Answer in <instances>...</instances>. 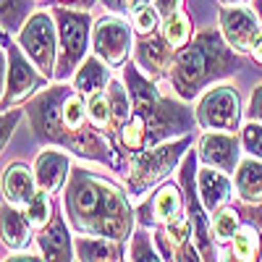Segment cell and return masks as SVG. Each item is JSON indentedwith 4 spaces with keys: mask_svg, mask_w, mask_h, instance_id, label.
<instances>
[{
    "mask_svg": "<svg viewBox=\"0 0 262 262\" xmlns=\"http://www.w3.org/2000/svg\"><path fill=\"white\" fill-rule=\"evenodd\" d=\"M27 118L42 144L60 147L81 160L121 170V149L116 139L92 126L86 97L74 90V84H48L27 102Z\"/></svg>",
    "mask_w": 262,
    "mask_h": 262,
    "instance_id": "1",
    "label": "cell"
},
{
    "mask_svg": "<svg viewBox=\"0 0 262 262\" xmlns=\"http://www.w3.org/2000/svg\"><path fill=\"white\" fill-rule=\"evenodd\" d=\"M60 205L74 233L128 242L139 226L137 207H131L128 191L84 165L71 168Z\"/></svg>",
    "mask_w": 262,
    "mask_h": 262,
    "instance_id": "2",
    "label": "cell"
},
{
    "mask_svg": "<svg viewBox=\"0 0 262 262\" xmlns=\"http://www.w3.org/2000/svg\"><path fill=\"white\" fill-rule=\"evenodd\" d=\"M123 81L131 92L134 113L116 134V144L121 152L137 155L147 147L194 134V128H200L194 111H189L184 100L160 95L158 81L147 79L137 63L123 66Z\"/></svg>",
    "mask_w": 262,
    "mask_h": 262,
    "instance_id": "3",
    "label": "cell"
},
{
    "mask_svg": "<svg viewBox=\"0 0 262 262\" xmlns=\"http://www.w3.org/2000/svg\"><path fill=\"white\" fill-rule=\"evenodd\" d=\"M242 69V58L226 42L221 29H202L173 58L168 81L184 102L200 97L207 86Z\"/></svg>",
    "mask_w": 262,
    "mask_h": 262,
    "instance_id": "4",
    "label": "cell"
},
{
    "mask_svg": "<svg viewBox=\"0 0 262 262\" xmlns=\"http://www.w3.org/2000/svg\"><path fill=\"white\" fill-rule=\"evenodd\" d=\"M194 144V134L179 137V139H168L155 147H147L137 155H131V163L126 168V191L131 200H144V196L163 184L173 170H176L184 160V155Z\"/></svg>",
    "mask_w": 262,
    "mask_h": 262,
    "instance_id": "5",
    "label": "cell"
},
{
    "mask_svg": "<svg viewBox=\"0 0 262 262\" xmlns=\"http://www.w3.org/2000/svg\"><path fill=\"white\" fill-rule=\"evenodd\" d=\"M53 16L58 27V69L55 81H66L76 74V69L84 63L86 50L92 42V13L86 8H71L66 3H53Z\"/></svg>",
    "mask_w": 262,
    "mask_h": 262,
    "instance_id": "6",
    "label": "cell"
},
{
    "mask_svg": "<svg viewBox=\"0 0 262 262\" xmlns=\"http://www.w3.org/2000/svg\"><path fill=\"white\" fill-rule=\"evenodd\" d=\"M3 55L8 60V71L3 81V111H11V107H18L21 102L42 92L50 84V79L29 60V55L21 50L18 42L11 39L8 32H3Z\"/></svg>",
    "mask_w": 262,
    "mask_h": 262,
    "instance_id": "7",
    "label": "cell"
},
{
    "mask_svg": "<svg viewBox=\"0 0 262 262\" xmlns=\"http://www.w3.org/2000/svg\"><path fill=\"white\" fill-rule=\"evenodd\" d=\"M16 42L29 55V60L53 81L58 69V27L53 11H34L16 34Z\"/></svg>",
    "mask_w": 262,
    "mask_h": 262,
    "instance_id": "8",
    "label": "cell"
},
{
    "mask_svg": "<svg viewBox=\"0 0 262 262\" xmlns=\"http://www.w3.org/2000/svg\"><path fill=\"white\" fill-rule=\"evenodd\" d=\"M242 95L233 84H212L200 95L194 107L202 131H236L242 128Z\"/></svg>",
    "mask_w": 262,
    "mask_h": 262,
    "instance_id": "9",
    "label": "cell"
},
{
    "mask_svg": "<svg viewBox=\"0 0 262 262\" xmlns=\"http://www.w3.org/2000/svg\"><path fill=\"white\" fill-rule=\"evenodd\" d=\"M134 27L128 21L118 18L116 13L102 16L92 27V53L105 60L111 69H123L134 53Z\"/></svg>",
    "mask_w": 262,
    "mask_h": 262,
    "instance_id": "10",
    "label": "cell"
},
{
    "mask_svg": "<svg viewBox=\"0 0 262 262\" xmlns=\"http://www.w3.org/2000/svg\"><path fill=\"white\" fill-rule=\"evenodd\" d=\"M217 29L238 55H247L252 53V45L262 32V24L254 6H221L217 8Z\"/></svg>",
    "mask_w": 262,
    "mask_h": 262,
    "instance_id": "11",
    "label": "cell"
},
{
    "mask_svg": "<svg viewBox=\"0 0 262 262\" xmlns=\"http://www.w3.org/2000/svg\"><path fill=\"white\" fill-rule=\"evenodd\" d=\"M181 215H186V194L181 184H173V181H165L155 194H149L137 207V221L139 226H147V228L165 226Z\"/></svg>",
    "mask_w": 262,
    "mask_h": 262,
    "instance_id": "12",
    "label": "cell"
},
{
    "mask_svg": "<svg viewBox=\"0 0 262 262\" xmlns=\"http://www.w3.org/2000/svg\"><path fill=\"white\" fill-rule=\"evenodd\" d=\"M242 139L233 131H202L196 139V155H200L202 165L221 168L226 173H236L238 163H242Z\"/></svg>",
    "mask_w": 262,
    "mask_h": 262,
    "instance_id": "13",
    "label": "cell"
},
{
    "mask_svg": "<svg viewBox=\"0 0 262 262\" xmlns=\"http://www.w3.org/2000/svg\"><path fill=\"white\" fill-rule=\"evenodd\" d=\"M155 244L163 259H202L200 249L194 244V226L189 215H181L165 226H155Z\"/></svg>",
    "mask_w": 262,
    "mask_h": 262,
    "instance_id": "14",
    "label": "cell"
},
{
    "mask_svg": "<svg viewBox=\"0 0 262 262\" xmlns=\"http://www.w3.org/2000/svg\"><path fill=\"white\" fill-rule=\"evenodd\" d=\"M173 58H176V50L168 45V39L160 32L139 37L137 45H134V63L139 66V71L147 79H152V81L168 79Z\"/></svg>",
    "mask_w": 262,
    "mask_h": 262,
    "instance_id": "15",
    "label": "cell"
},
{
    "mask_svg": "<svg viewBox=\"0 0 262 262\" xmlns=\"http://www.w3.org/2000/svg\"><path fill=\"white\" fill-rule=\"evenodd\" d=\"M63 205L53 210V217H50V223L45 228H39L37 236H34V242L39 247V254L45 257V259H76V249H74V236L69 231V221H66V215H63Z\"/></svg>",
    "mask_w": 262,
    "mask_h": 262,
    "instance_id": "16",
    "label": "cell"
},
{
    "mask_svg": "<svg viewBox=\"0 0 262 262\" xmlns=\"http://www.w3.org/2000/svg\"><path fill=\"white\" fill-rule=\"evenodd\" d=\"M196 189H200V200L210 217L217 210H223L226 205H231L233 191H236L231 173L212 165H202V163H200V170H196Z\"/></svg>",
    "mask_w": 262,
    "mask_h": 262,
    "instance_id": "17",
    "label": "cell"
},
{
    "mask_svg": "<svg viewBox=\"0 0 262 262\" xmlns=\"http://www.w3.org/2000/svg\"><path fill=\"white\" fill-rule=\"evenodd\" d=\"M34 176H37V184L42 191L48 194H58L63 191L66 181H69V173H71V158L66 155V149H53V147H45L34 158Z\"/></svg>",
    "mask_w": 262,
    "mask_h": 262,
    "instance_id": "18",
    "label": "cell"
},
{
    "mask_svg": "<svg viewBox=\"0 0 262 262\" xmlns=\"http://www.w3.org/2000/svg\"><path fill=\"white\" fill-rule=\"evenodd\" d=\"M39 184L34 176V168L27 163H8L3 170V200L16 205V207H27V202L37 194Z\"/></svg>",
    "mask_w": 262,
    "mask_h": 262,
    "instance_id": "19",
    "label": "cell"
},
{
    "mask_svg": "<svg viewBox=\"0 0 262 262\" xmlns=\"http://www.w3.org/2000/svg\"><path fill=\"white\" fill-rule=\"evenodd\" d=\"M74 249H76V259L84 262H118L126 259V242L118 238H105V236H86V233H76L74 236Z\"/></svg>",
    "mask_w": 262,
    "mask_h": 262,
    "instance_id": "20",
    "label": "cell"
},
{
    "mask_svg": "<svg viewBox=\"0 0 262 262\" xmlns=\"http://www.w3.org/2000/svg\"><path fill=\"white\" fill-rule=\"evenodd\" d=\"M32 223L24 207H16L3 200V247L11 252H21L32 244Z\"/></svg>",
    "mask_w": 262,
    "mask_h": 262,
    "instance_id": "21",
    "label": "cell"
},
{
    "mask_svg": "<svg viewBox=\"0 0 262 262\" xmlns=\"http://www.w3.org/2000/svg\"><path fill=\"white\" fill-rule=\"evenodd\" d=\"M233 186L238 194V202L247 205H262V160L244 158L233 173Z\"/></svg>",
    "mask_w": 262,
    "mask_h": 262,
    "instance_id": "22",
    "label": "cell"
},
{
    "mask_svg": "<svg viewBox=\"0 0 262 262\" xmlns=\"http://www.w3.org/2000/svg\"><path fill=\"white\" fill-rule=\"evenodd\" d=\"M111 66H107L105 60H100L95 53L90 58H84V63L76 69V74L71 76V84L74 90L81 92L84 97H90L92 92H100L107 86V81H111Z\"/></svg>",
    "mask_w": 262,
    "mask_h": 262,
    "instance_id": "23",
    "label": "cell"
},
{
    "mask_svg": "<svg viewBox=\"0 0 262 262\" xmlns=\"http://www.w3.org/2000/svg\"><path fill=\"white\" fill-rule=\"evenodd\" d=\"M105 92H107V100H111V134L116 139L118 134V128L131 118V113H134V102H131V92H128V86L123 79H111L105 86Z\"/></svg>",
    "mask_w": 262,
    "mask_h": 262,
    "instance_id": "24",
    "label": "cell"
},
{
    "mask_svg": "<svg viewBox=\"0 0 262 262\" xmlns=\"http://www.w3.org/2000/svg\"><path fill=\"white\" fill-rule=\"evenodd\" d=\"M231 257L242 259V262H252V259H262V236H259V226L247 221L238 226L236 236L231 238Z\"/></svg>",
    "mask_w": 262,
    "mask_h": 262,
    "instance_id": "25",
    "label": "cell"
},
{
    "mask_svg": "<svg viewBox=\"0 0 262 262\" xmlns=\"http://www.w3.org/2000/svg\"><path fill=\"white\" fill-rule=\"evenodd\" d=\"M160 34L168 39V45L176 50V53H179L181 48H186L189 42H191V37H194V27H191L189 13L181 8V11H176V13L165 16L163 24H160Z\"/></svg>",
    "mask_w": 262,
    "mask_h": 262,
    "instance_id": "26",
    "label": "cell"
},
{
    "mask_svg": "<svg viewBox=\"0 0 262 262\" xmlns=\"http://www.w3.org/2000/svg\"><path fill=\"white\" fill-rule=\"evenodd\" d=\"M242 210L236 205H226L223 210H217L212 217H210V231H212V238L217 244H231V238L236 236L238 226H242Z\"/></svg>",
    "mask_w": 262,
    "mask_h": 262,
    "instance_id": "27",
    "label": "cell"
},
{
    "mask_svg": "<svg viewBox=\"0 0 262 262\" xmlns=\"http://www.w3.org/2000/svg\"><path fill=\"white\" fill-rule=\"evenodd\" d=\"M34 13V0H0V21H3V32L11 37L21 32V27L29 21Z\"/></svg>",
    "mask_w": 262,
    "mask_h": 262,
    "instance_id": "28",
    "label": "cell"
},
{
    "mask_svg": "<svg viewBox=\"0 0 262 262\" xmlns=\"http://www.w3.org/2000/svg\"><path fill=\"white\" fill-rule=\"evenodd\" d=\"M128 18H131V27H134L137 37L160 32V24H163V16H160V11L155 8V3H152V0H144V3H139Z\"/></svg>",
    "mask_w": 262,
    "mask_h": 262,
    "instance_id": "29",
    "label": "cell"
},
{
    "mask_svg": "<svg viewBox=\"0 0 262 262\" xmlns=\"http://www.w3.org/2000/svg\"><path fill=\"white\" fill-rule=\"evenodd\" d=\"M53 210H55V202L50 200V194L42 191V189H37V194L32 196V200L27 202V207H24V212H27V217H29V223H32L34 231L45 228L50 223Z\"/></svg>",
    "mask_w": 262,
    "mask_h": 262,
    "instance_id": "30",
    "label": "cell"
},
{
    "mask_svg": "<svg viewBox=\"0 0 262 262\" xmlns=\"http://www.w3.org/2000/svg\"><path fill=\"white\" fill-rule=\"evenodd\" d=\"M126 259H131V262H142V259H147V262H158V259H163L160 252L152 247V236H149L147 226H137L134 236H131V247H128Z\"/></svg>",
    "mask_w": 262,
    "mask_h": 262,
    "instance_id": "31",
    "label": "cell"
},
{
    "mask_svg": "<svg viewBox=\"0 0 262 262\" xmlns=\"http://www.w3.org/2000/svg\"><path fill=\"white\" fill-rule=\"evenodd\" d=\"M86 113H90V121L92 126H97L100 131H111V100H107V92L100 90V92H92L86 97ZM111 137V134H107Z\"/></svg>",
    "mask_w": 262,
    "mask_h": 262,
    "instance_id": "32",
    "label": "cell"
},
{
    "mask_svg": "<svg viewBox=\"0 0 262 262\" xmlns=\"http://www.w3.org/2000/svg\"><path fill=\"white\" fill-rule=\"evenodd\" d=\"M238 139H242V149L247 155L262 160V121H247L238 128Z\"/></svg>",
    "mask_w": 262,
    "mask_h": 262,
    "instance_id": "33",
    "label": "cell"
},
{
    "mask_svg": "<svg viewBox=\"0 0 262 262\" xmlns=\"http://www.w3.org/2000/svg\"><path fill=\"white\" fill-rule=\"evenodd\" d=\"M27 111H18V107H11V111H3V137H0V144H8L11 142V134H13V126L21 121Z\"/></svg>",
    "mask_w": 262,
    "mask_h": 262,
    "instance_id": "34",
    "label": "cell"
},
{
    "mask_svg": "<svg viewBox=\"0 0 262 262\" xmlns=\"http://www.w3.org/2000/svg\"><path fill=\"white\" fill-rule=\"evenodd\" d=\"M100 3L111 13H116V16H131V13H134V8L139 3H144V0H100Z\"/></svg>",
    "mask_w": 262,
    "mask_h": 262,
    "instance_id": "35",
    "label": "cell"
},
{
    "mask_svg": "<svg viewBox=\"0 0 262 262\" xmlns=\"http://www.w3.org/2000/svg\"><path fill=\"white\" fill-rule=\"evenodd\" d=\"M247 116L252 121H262V84H257L252 90V97H249V107H247Z\"/></svg>",
    "mask_w": 262,
    "mask_h": 262,
    "instance_id": "36",
    "label": "cell"
},
{
    "mask_svg": "<svg viewBox=\"0 0 262 262\" xmlns=\"http://www.w3.org/2000/svg\"><path fill=\"white\" fill-rule=\"evenodd\" d=\"M152 3H155V8L160 11V16H163V18L184 8V0H152Z\"/></svg>",
    "mask_w": 262,
    "mask_h": 262,
    "instance_id": "37",
    "label": "cell"
},
{
    "mask_svg": "<svg viewBox=\"0 0 262 262\" xmlns=\"http://www.w3.org/2000/svg\"><path fill=\"white\" fill-rule=\"evenodd\" d=\"M6 262H37V259H45L42 254H32V252H27V249H21V252H13V254H8V257H3Z\"/></svg>",
    "mask_w": 262,
    "mask_h": 262,
    "instance_id": "38",
    "label": "cell"
},
{
    "mask_svg": "<svg viewBox=\"0 0 262 262\" xmlns=\"http://www.w3.org/2000/svg\"><path fill=\"white\" fill-rule=\"evenodd\" d=\"M252 60L257 63V66H262V32L257 34V39H254V45H252Z\"/></svg>",
    "mask_w": 262,
    "mask_h": 262,
    "instance_id": "39",
    "label": "cell"
},
{
    "mask_svg": "<svg viewBox=\"0 0 262 262\" xmlns=\"http://www.w3.org/2000/svg\"><path fill=\"white\" fill-rule=\"evenodd\" d=\"M217 3H221V6H244L247 0H217Z\"/></svg>",
    "mask_w": 262,
    "mask_h": 262,
    "instance_id": "40",
    "label": "cell"
},
{
    "mask_svg": "<svg viewBox=\"0 0 262 262\" xmlns=\"http://www.w3.org/2000/svg\"><path fill=\"white\" fill-rule=\"evenodd\" d=\"M252 6H254V11L259 16V24H262V0H252Z\"/></svg>",
    "mask_w": 262,
    "mask_h": 262,
    "instance_id": "41",
    "label": "cell"
},
{
    "mask_svg": "<svg viewBox=\"0 0 262 262\" xmlns=\"http://www.w3.org/2000/svg\"><path fill=\"white\" fill-rule=\"evenodd\" d=\"M55 3H66V6H76V8H79L81 0H55Z\"/></svg>",
    "mask_w": 262,
    "mask_h": 262,
    "instance_id": "42",
    "label": "cell"
},
{
    "mask_svg": "<svg viewBox=\"0 0 262 262\" xmlns=\"http://www.w3.org/2000/svg\"><path fill=\"white\" fill-rule=\"evenodd\" d=\"M42 3H50V0H42Z\"/></svg>",
    "mask_w": 262,
    "mask_h": 262,
    "instance_id": "43",
    "label": "cell"
}]
</instances>
